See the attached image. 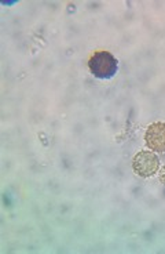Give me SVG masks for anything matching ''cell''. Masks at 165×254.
<instances>
[{"instance_id": "cell-3", "label": "cell", "mask_w": 165, "mask_h": 254, "mask_svg": "<svg viewBox=\"0 0 165 254\" xmlns=\"http://www.w3.org/2000/svg\"><path fill=\"white\" fill-rule=\"evenodd\" d=\"M146 145L156 152H165V123L156 122L147 127L145 133Z\"/></svg>"}, {"instance_id": "cell-4", "label": "cell", "mask_w": 165, "mask_h": 254, "mask_svg": "<svg viewBox=\"0 0 165 254\" xmlns=\"http://www.w3.org/2000/svg\"><path fill=\"white\" fill-rule=\"evenodd\" d=\"M160 181L165 185V166H164V169H163V172L160 173Z\"/></svg>"}, {"instance_id": "cell-1", "label": "cell", "mask_w": 165, "mask_h": 254, "mask_svg": "<svg viewBox=\"0 0 165 254\" xmlns=\"http://www.w3.org/2000/svg\"><path fill=\"white\" fill-rule=\"evenodd\" d=\"M119 63L113 54L109 51L96 50L88 60V68L91 73L98 79H110L116 75Z\"/></svg>"}, {"instance_id": "cell-2", "label": "cell", "mask_w": 165, "mask_h": 254, "mask_svg": "<svg viewBox=\"0 0 165 254\" xmlns=\"http://www.w3.org/2000/svg\"><path fill=\"white\" fill-rule=\"evenodd\" d=\"M160 160L154 152L142 151L135 155L132 160V169L139 177H152L159 172Z\"/></svg>"}]
</instances>
